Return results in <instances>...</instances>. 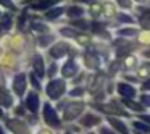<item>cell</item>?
Returning a JSON list of instances; mask_svg holds the SVG:
<instances>
[{"mask_svg": "<svg viewBox=\"0 0 150 134\" xmlns=\"http://www.w3.org/2000/svg\"><path fill=\"white\" fill-rule=\"evenodd\" d=\"M65 89H66L65 81H62V79H53V81H50L49 86H47V94H49L50 99L58 100V99L63 95Z\"/></svg>", "mask_w": 150, "mask_h": 134, "instance_id": "1", "label": "cell"}, {"mask_svg": "<svg viewBox=\"0 0 150 134\" xmlns=\"http://www.w3.org/2000/svg\"><path fill=\"white\" fill-rule=\"evenodd\" d=\"M44 120H45V123L49 124V126H53V128H58L60 126L58 116H57L55 110H53L49 104L44 105Z\"/></svg>", "mask_w": 150, "mask_h": 134, "instance_id": "2", "label": "cell"}, {"mask_svg": "<svg viewBox=\"0 0 150 134\" xmlns=\"http://www.w3.org/2000/svg\"><path fill=\"white\" fill-rule=\"evenodd\" d=\"M82 108H84L82 104H69L68 107L65 108V120H74L76 116H79Z\"/></svg>", "mask_w": 150, "mask_h": 134, "instance_id": "3", "label": "cell"}, {"mask_svg": "<svg viewBox=\"0 0 150 134\" xmlns=\"http://www.w3.org/2000/svg\"><path fill=\"white\" fill-rule=\"evenodd\" d=\"M24 89H26V76L24 74L15 76V79H13V91H15V94H16L18 97H21V95L24 94Z\"/></svg>", "mask_w": 150, "mask_h": 134, "instance_id": "4", "label": "cell"}, {"mask_svg": "<svg viewBox=\"0 0 150 134\" xmlns=\"http://www.w3.org/2000/svg\"><path fill=\"white\" fill-rule=\"evenodd\" d=\"M97 110L100 111H105V113H113V115H123V116H126V111H123L121 108L116 107V104H107V105H100V104H95L94 105Z\"/></svg>", "mask_w": 150, "mask_h": 134, "instance_id": "5", "label": "cell"}, {"mask_svg": "<svg viewBox=\"0 0 150 134\" xmlns=\"http://www.w3.org/2000/svg\"><path fill=\"white\" fill-rule=\"evenodd\" d=\"M8 128H10L15 134H31L26 124H23L18 120H8Z\"/></svg>", "mask_w": 150, "mask_h": 134, "instance_id": "6", "label": "cell"}, {"mask_svg": "<svg viewBox=\"0 0 150 134\" xmlns=\"http://www.w3.org/2000/svg\"><path fill=\"white\" fill-rule=\"evenodd\" d=\"M66 52H68V45L65 42H58L50 49V55L53 58H62L63 55H66Z\"/></svg>", "mask_w": 150, "mask_h": 134, "instance_id": "7", "label": "cell"}, {"mask_svg": "<svg viewBox=\"0 0 150 134\" xmlns=\"http://www.w3.org/2000/svg\"><path fill=\"white\" fill-rule=\"evenodd\" d=\"M76 73H78V65L74 63V60L69 58L68 62L63 65V76H66V78H71V76H74Z\"/></svg>", "mask_w": 150, "mask_h": 134, "instance_id": "8", "label": "cell"}, {"mask_svg": "<svg viewBox=\"0 0 150 134\" xmlns=\"http://www.w3.org/2000/svg\"><path fill=\"white\" fill-rule=\"evenodd\" d=\"M37 107H39V97H37V94H34V92H29V94H28V99H26V108L34 113V111H37Z\"/></svg>", "mask_w": 150, "mask_h": 134, "instance_id": "9", "label": "cell"}, {"mask_svg": "<svg viewBox=\"0 0 150 134\" xmlns=\"http://www.w3.org/2000/svg\"><path fill=\"white\" fill-rule=\"evenodd\" d=\"M79 123L82 124V126H95V124L100 123V116H97V115H86V116H82L81 120H79Z\"/></svg>", "mask_w": 150, "mask_h": 134, "instance_id": "10", "label": "cell"}, {"mask_svg": "<svg viewBox=\"0 0 150 134\" xmlns=\"http://www.w3.org/2000/svg\"><path fill=\"white\" fill-rule=\"evenodd\" d=\"M118 92H120L123 97H134V95H136V89L127 86V84H118Z\"/></svg>", "mask_w": 150, "mask_h": 134, "instance_id": "11", "label": "cell"}, {"mask_svg": "<svg viewBox=\"0 0 150 134\" xmlns=\"http://www.w3.org/2000/svg\"><path fill=\"white\" fill-rule=\"evenodd\" d=\"M34 69H36L37 76H40V78L44 76L45 69H44V60H42V57H39V55H37L36 58H34Z\"/></svg>", "mask_w": 150, "mask_h": 134, "instance_id": "12", "label": "cell"}, {"mask_svg": "<svg viewBox=\"0 0 150 134\" xmlns=\"http://www.w3.org/2000/svg\"><path fill=\"white\" fill-rule=\"evenodd\" d=\"M0 104L4 105V107H10V105H11L10 94H8L5 89H2V87H0Z\"/></svg>", "mask_w": 150, "mask_h": 134, "instance_id": "13", "label": "cell"}, {"mask_svg": "<svg viewBox=\"0 0 150 134\" xmlns=\"http://www.w3.org/2000/svg\"><path fill=\"white\" fill-rule=\"evenodd\" d=\"M10 26H11V18L8 16V15H4L2 20H0V33L10 29Z\"/></svg>", "mask_w": 150, "mask_h": 134, "instance_id": "14", "label": "cell"}, {"mask_svg": "<svg viewBox=\"0 0 150 134\" xmlns=\"http://www.w3.org/2000/svg\"><path fill=\"white\" fill-rule=\"evenodd\" d=\"M110 124H111L113 128H116V129L120 131L121 134H129V133H127V128L124 126V123H121V121H118V120H113V118H111V120H110Z\"/></svg>", "mask_w": 150, "mask_h": 134, "instance_id": "15", "label": "cell"}, {"mask_svg": "<svg viewBox=\"0 0 150 134\" xmlns=\"http://www.w3.org/2000/svg\"><path fill=\"white\" fill-rule=\"evenodd\" d=\"M86 65L91 66V68H97L98 66V58L94 55V53H87V55H86Z\"/></svg>", "mask_w": 150, "mask_h": 134, "instance_id": "16", "label": "cell"}, {"mask_svg": "<svg viewBox=\"0 0 150 134\" xmlns=\"http://www.w3.org/2000/svg\"><path fill=\"white\" fill-rule=\"evenodd\" d=\"M53 4H55V2H52V0H47V2H36V4H33L31 7H33L34 10H44V8L52 7Z\"/></svg>", "mask_w": 150, "mask_h": 134, "instance_id": "17", "label": "cell"}, {"mask_svg": "<svg viewBox=\"0 0 150 134\" xmlns=\"http://www.w3.org/2000/svg\"><path fill=\"white\" fill-rule=\"evenodd\" d=\"M123 104H124V105H127V107H129L131 110H134V111H142V110H144V107H142V105L136 104V102L129 100V99H124V100H123Z\"/></svg>", "mask_w": 150, "mask_h": 134, "instance_id": "18", "label": "cell"}, {"mask_svg": "<svg viewBox=\"0 0 150 134\" xmlns=\"http://www.w3.org/2000/svg\"><path fill=\"white\" fill-rule=\"evenodd\" d=\"M144 13L145 15H142V18H140V24L145 29H149L150 28V10H144Z\"/></svg>", "mask_w": 150, "mask_h": 134, "instance_id": "19", "label": "cell"}, {"mask_svg": "<svg viewBox=\"0 0 150 134\" xmlns=\"http://www.w3.org/2000/svg\"><path fill=\"white\" fill-rule=\"evenodd\" d=\"M63 11H65V8H62V7L53 8V10H50L49 13H47V18H49V20H55V18H58Z\"/></svg>", "mask_w": 150, "mask_h": 134, "instance_id": "20", "label": "cell"}, {"mask_svg": "<svg viewBox=\"0 0 150 134\" xmlns=\"http://www.w3.org/2000/svg\"><path fill=\"white\" fill-rule=\"evenodd\" d=\"M82 13H84V10H82V8H79V7H71L68 10V16H71V18L82 16Z\"/></svg>", "mask_w": 150, "mask_h": 134, "instance_id": "21", "label": "cell"}, {"mask_svg": "<svg viewBox=\"0 0 150 134\" xmlns=\"http://www.w3.org/2000/svg\"><path fill=\"white\" fill-rule=\"evenodd\" d=\"M118 34H121V36H136L137 31L132 29V28H126V29H120Z\"/></svg>", "mask_w": 150, "mask_h": 134, "instance_id": "22", "label": "cell"}, {"mask_svg": "<svg viewBox=\"0 0 150 134\" xmlns=\"http://www.w3.org/2000/svg\"><path fill=\"white\" fill-rule=\"evenodd\" d=\"M76 40H78L79 44H82V45H87V44L91 42V39H89L87 36H82V34H78V36H76Z\"/></svg>", "mask_w": 150, "mask_h": 134, "instance_id": "23", "label": "cell"}, {"mask_svg": "<svg viewBox=\"0 0 150 134\" xmlns=\"http://www.w3.org/2000/svg\"><path fill=\"white\" fill-rule=\"evenodd\" d=\"M50 40H53V36H45V37H40L39 39V45L40 47H45V45H49V42Z\"/></svg>", "mask_w": 150, "mask_h": 134, "instance_id": "24", "label": "cell"}, {"mask_svg": "<svg viewBox=\"0 0 150 134\" xmlns=\"http://www.w3.org/2000/svg\"><path fill=\"white\" fill-rule=\"evenodd\" d=\"M33 28L37 31V33H45V31H47V26H45V24H42V23H34Z\"/></svg>", "mask_w": 150, "mask_h": 134, "instance_id": "25", "label": "cell"}, {"mask_svg": "<svg viewBox=\"0 0 150 134\" xmlns=\"http://www.w3.org/2000/svg\"><path fill=\"white\" fill-rule=\"evenodd\" d=\"M134 126H136L137 129H140V131H145V133H150V128L147 126L145 123H139V121H136V123H134Z\"/></svg>", "mask_w": 150, "mask_h": 134, "instance_id": "26", "label": "cell"}, {"mask_svg": "<svg viewBox=\"0 0 150 134\" xmlns=\"http://www.w3.org/2000/svg\"><path fill=\"white\" fill-rule=\"evenodd\" d=\"M62 34H63V36H68V37H76V36H78V34H76L74 31H71L69 28H63Z\"/></svg>", "mask_w": 150, "mask_h": 134, "instance_id": "27", "label": "cell"}, {"mask_svg": "<svg viewBox=\"0 0 150 134\" xmlns=\"http://www.w3.org/2000/svg\"><path fill=\"white\" fill-rule=\"evenodd\" d=\"M118 20H120V21H123V23H132V18H131V16H127V15H124V13L118 15Z\"/></svg>", "mask_w": 150, "mask_h": 134, "instance_id": "28", "label": "cell"}, {"mask_svg": "<svg viewBox=\"0 0 150 134\" xmlns=\"http://www.w3.org/2000/svg\"><path fill=\"white\" fill-rule=\"evenodd\" d=\"M74 26H76V28H81V29H87V28H89V23H87V21H76Z\"/></svg>", "mask_w": 150, "mask_h": 134, "instance_id": "29", "label": "cell"}, {"mask_svg": "<svg viewBox=\"0 0 150 134\" xmlns=\"http://www.w3.org/2000/svg\"><path fill=\"white\" fill-rule=\"evenodd\" d=\"M82 92H84V89H82V87H76V89H73V91H71V95H73V97H78V95H82Z\"/></svg>", "mask_w": 150, "mask_h": 134, "instance_id": "30", "label": "cell"}, {"mask_svg": "<svg viewBox=\"0 0 150 134\" xmlns=\"http://www.w3.org/2000/svg\"><path fill=\"white\" fill-rule=\"evenodd\" d=\"M31 84H33L36 89H40V84H39V81H37V78L34 74H31Z\"/></svg>", "mask_w": 150, "mask_h": 134, "instance_id": "31", "label": "cell"}, {"mask_svg": "<svg viewBox=\"0 0 150 134\" xmlns=\"http://www.w3.org/2000/svg\"><path fill=\"white\" fill-rule=\"evenodd\" d=\"M142 102H144V107H150V97H149V95H144Z\"/></svg>", "mask_w": 150, "mask_h": 134, "instance_id": "32", "label": "cell"}, {"mask_svg": "<svg viewBox=\"0 0 150 134\" xmlns=\"http://www.w3.org/2000/svg\"><path fill=\"white\" fill-rule=\"evenodd\" d=\"M55 73H57V65H52L49 68V76H52V78H53V74H55Z\"/></svg>", "mask_w": 150, "mask_h": 134, "instance_id": "33", "label": "cell"}, {"mask_svg": "<svg viewBox=\"0 0 150 134\" xmlns=\"http://www.w3.org/2000/svg\"><path fill=\"white\" fill-rule=\"evenodd\" d=\"M142 91H150V79H149V81H145V82L142 84Z\"/></svg>", "mask_w": 150, "mask_h": 134, "instance_id": "34", "label": "cell"}, {"mask_svg": "<svg viewBox=\"0 0 150 134\" xmlns=\"http://www.w3.org/2000/svg\"><path fill=\"white\" fill-rule=\"evenodd\" d=\"M100 134H115L113 131H110L108 128H100Z\"/></svg>", "mask_w": 150, "mask_h": 134, "instance_id": "35", "label": "cell"}, {"mask_svg": "<svg viewBox=\"0 0 150 134\" xmlns=\"http://www.w3.org/2000/svg\"><path fill=\"white\" fill-rule=\"evenodd\" d=\"M120 5H121V7H124V8L131 7V4H129V2H120Z\"/></svg>", "mask_w": 150, "mask_h": 134, "instance_id": "36", "label": "cell"}, {"mask_svg": "<svg viewBox=\"0 0 150 134\" xmlns=\"http://www.w3.org/2000/svg\"><path fill=\"white\" fill-rule=\"evenodd\" d=\"M127 66H131V65H134V63H136V60H134V58H127Z\"/></svg>", "mask_w": 150, "mask_h": 134, "instance_id": "37", "label": "cell"}, {"mask_svg": "<svg viewBox=\"0 0 150 134\" xmlns=\"http://www.w3.org/2000/svg\"><path fill=\"white\" fill-rule=\"evenodd\" d=\"M142 120H144V121H147V123H150V115H144Z\"/></svg>", "mask_w": 150, "mask_h": 134, "instance_id": "38", "label": "cell"}, {"mask_svg": "<svg viewBox=\"0 0 150 134\" xmlns=\"http://www.w3.org/2000/svg\"><path fill=\"white\" fill-rule=\"evenodd\" d=\"M39 134H50V133H49V131H45V129H44V131H40Z\"/></svg>", "mask_w": 150, "mask_h": 134, "instance_id": "39", "label": "cell"}, {"mask_svg": "<svg viewBox=\"0 0 150 134\" xmlns=\"http://www.w3.org/2000/svg\"><path fill=\"white\" fill-rule=\"evenodd\" d=\"M0 116H4V110H0Z\"/></svg>", "mask_w": 150, "mask_h": 134, "instance_id": "40", "label": "cell"}, {"mask_svg": "<svg viewBox=\"0 0 150 134\" xmlns=\"http://www.w3.org/2000/svg\"><path fill=\"white\" fill-rule=\"evenodd\" d=\"M0 134H4V131H2V129H0Z\"/></svg>", "mask_w": 150, "mask_h": 134, "instance_id": "41", "label": "cell"}, {"mask_svg": "<svg viewBox=\"0 0 150 134\" xmlns=\"http://www.w3.org/2000/svg\"><path fill=\"white\" fill-rule=\"evenodd\" d=\"M65 134H71V133H65Z\"/></svg>", "mask_w": 150, "mask_h": 134, "instance_id": "42", "label": "cell"}]
</instances>
